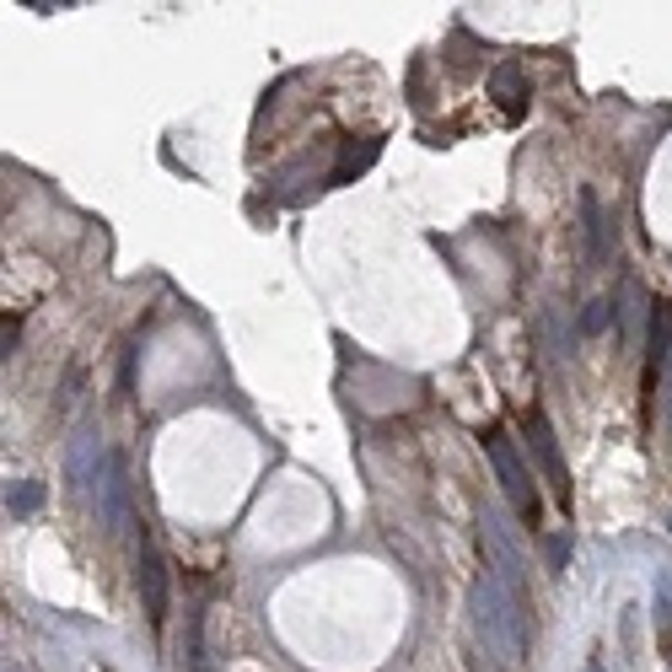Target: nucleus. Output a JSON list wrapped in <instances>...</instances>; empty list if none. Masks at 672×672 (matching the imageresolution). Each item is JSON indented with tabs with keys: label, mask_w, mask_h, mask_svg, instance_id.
Masks as SVG:
<instances>
[{
	"label": "nucleus",
	"mask_w": 672,
	"mask_h": 672,
	"mask_svg": "<svg viewBox=\"0 0 672 672\" xmlns=\"http://www.w3.org/2000/svg\"><path fill=\"white\" fill-rule=\"evenodd\" d=\"M103 458H108V447H103V436L97 430H82L76 441H71V479H76V490H82V501H92V490H97V473H103Z\"/></svg>",
	"instance_id": "obj_6"
},
{
	"label": "nucleus",
	"mask_w": 672,
	"mask_h": 672,
	"mask_svg": "<svg viewBox=\"0 0 672 672\" xmlns=\"http://www.w3.org/2000/svg\"><path fill=\"white\" fill-rule=\"evenodd\" d=\"M377 157H382V140H377V135L344 140V146H339V162H334V178H329V183H350V178H361V172L372 168Z\"/></svg>",
	"instance_id": "obj_8"
},
{
	"label": "nucleus",
	"mask_w": 672,
	"mask_h": 672,
	"mask_svg": "<svg viewBox=\"0 0 672 672\" xmlns=\"http://www.w3.org/2000/svg\"><path fill=\"white\" fill-rule=\"evenodd\" d=\"M490 92L505 103V114L516 119L522 114V97H527V76H522V65L516 60H505V65H495V76H490Z\"/></svg>",
	"instance_id": "obj_9"
},
{
	"label": "nucleus",
	"mask_w": 672,
	"mask_h": 672,
	"mask_svg": "<svg viewBox=\"0 0 672 672\" xmlns=\"http://www.w3.org/2000/svg\"><path fill=\"white\" fill-rule=\"evenodd\" d=\"M39 505H43V484H39V479H22V484H11V490H6V511H11V516H33Z\"/></svg>",
	"instance_id": "obj_11"
},
{
	"label": "nucleus",
	"mask_w": 672,
	"mask_h": 672,
	"mask_svg": "<svg viewBox=\"0 0 672 672\" xmlns=\"http://www.w3.org/2000/svg\"><path fill=\"white\" fill-rule=\"evenodd\" d=\"M608 312H614L608 301H591L587 312H582V334H602L608 329Z\"/></svg>",
	"instance_id": "obj_15"
},
{
	"label": "nucleus",
	"mask_w": 672,
	"mask_h": 672,
	"mask_svg": "<svg viewBox=\"0 0 672 672\" xmlns=\"http://www.w3.org/2000/svg\"><path fill=\"white\" fill-rule=\"evenodd\" d=\"M468 614H473V634L479 646L501 662V668H516L527 657V602L522 591H511L501 576H479L473 591H468Z\"/></svg>",
	"instance_id": "obj_1"
},
{
	"label": "nucleus",
	"mask_w": 672,
	"mask_h": 672,
	"mask_svg": "<svg viewBox=\"0 0 672 672\" xmlns=\"http://www.w3.org/2000/svg\"><path fill=\"white\" fill-rule=\"evenodd\" d=\"M484 452L495 462V479H501L505 501L516 505V516H522L527 527H538V522H544V501H538V490H533V479H527V462L516 452V441L505 436V425H490V430H484Z\"/></svg>",
	"instance_id": "obj_2"
},
{
	"label": "nucleus",
	"mask_w": 672,
	"mask_h": 672,
	"mask_svg": "<svg viewBox=\"0 0 672 672\" xmlns=\"http://www.w3.org/2000/svg\"><path fill=\"white\" fill-rule=\"evenodd\" d=\"M135 587H140V602H146V619L162 625L168 619V565L151 544L146 522H140V538H135Z\"/></svg>",
	"instance_id": "obj_4"
},
{
	"label": "nucleus",
	"mask_w": 672,
	"mask_h": 672,
	"mask_svg": "<svg viewBox=\"0 0 672 672\" xmlns=\"http://www.w3.org/2000/svg\"><path fill=\"white\" fill-rule=\"evenodd\" d=\"M544 554H548V570L559 576V570L570 565V538H565V533H554V538H544Z\"/></svg>",
	"instance_id": "obj_14"
},
{
	"label": "nucleus",
	"mask_w": 672,
	"mask_h": 672,
	"mask_svg": "<svg viewBox=\"0 0 672 672\" xmlns=\"http://www.w3.org/2000/svg\"><path fill=\"white\" fill-rule=\"evenodd\" d=\"M587 672H602V662H587Z\"/></svg>",
	"instance_id": "obj_16"
},
{
	"label": "nucleus",
	"mask_w": 672,
	"mask_h": 672,
	"mask_svg": "<svg viewBox=\"0 0 672 672\" xmlns=\"http://www.w3.org/2000/svg\"><path fill=\"white\" fill-rule=\"evenodd\" d=\"M657 634H662V651H672V576L657 582Z\"/></svg>",
	"instance_id": "obj_12"
},
{
	"label": "nucleus",
	"mask_w": 672,
	"mask_h": 672,
	"mask_svg": "<svg viewBox=\"0 0 672 672\" xmlns=\"http://www.w3.org/2000/svg\"><path fill=\"white\" fill-rule=\"evenodd\" d=\"M668 355H672V307L657 301V307H651V334H646V393H651L657 377L668 372Z\"/></svg>",
	"instance_id": "obj_7"
},
{
	"label": "nucleus",
	"mask_w": 672,
	"mask_h": 672,
	"mask_svg": "<svg viewBox=\"0 0 672 672\" xmlns=\"http://www.w3.org/2000/svg\"><path fill=\"white\" fill-rule=\"evenodd\" d=\"M651 307H657V301L646 296V286H640V280H625V286H619V307H614V312H619V329L634 334V329H640V318H646Z\"/></svg>",
	"instance_id": "obj_10"
},
{
	"label": "nucleus",
	"mask_w": 672,
	"mask_h": 672,
	"mask_svg": "<svg viewBox=\"0 0 672 672\" xmlns=\"http://www.w3.org/2000/svg\"><path fill=\"white\" fill-rule=\"evenodd\" d=\"M582 211H587V248L591 258H602V211H597V194H582Z\"/></svg>",
	"instance_id": "obj_13"
},
{
	"label": "nucleus",
	"mask_w": 672,
	"mask_h": 672,
	"mask_svg": "<svg viewBox=\"0 0 672 672\" xmlns=\"http://www.w3.org/2000/svg\"><path fill=\"white\" fill-rule=\"evenodd\" d=\"M527 436H533V452H538V462H544L548 484H554V495H559V505L570 511V473H565V458H559V441H554V430H548V420L533 409L527 415Z\"/></svg>",
	"instance_id": "obj_5"
},
{
	"label": "nucleus",
	"mask_w": 672,
	"mask_h": 672,
	"mask_svg": "<svg viewBox=\"0 0 672 672\" xmlns=\"http://www.w3.org/2000/svg\"><path fill=\"white\" fill-rule=\"evenodd\" d=\"M479 548H484V570H490V576H501L511 591H522V582H527V559H522V548H516V538H511V527H505L495 511H484V516H479Z\"/></svg>",
	"instance_id": "obj_3"
}]
</instances>
